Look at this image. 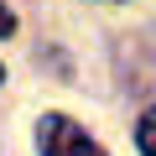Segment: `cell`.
Here are the masks:
<instances>
[{
	"instance_id": "1",
	"label": "cell",
	"mask_w": 156,
	"mask_h": 156,
	"mask_svg": "<svg viewBox=\"0 0 156 156\" xmlns=\"http://www.w3.org/2000/svg\"><path fill=\"white\" fill-rule=\"evenodd\" d=\"M37 146H42V156H109L78 120H68V115H42L37 120Z\"/></svg>"
},
{
	"instance_id": "2",
	"label": "cell",
	"mask_w": 156,
	"mask_h": 156,
	"mask_svg": "<svg viewBox=\"0 0 156 156\" xmlns=\"http://www.w3.org/2000/svg\"><path fill=\"white\" fill-rule=\"evenodd\" d=\"M135 146H140V156H156V109L140 115V125H135Z\"/></svg>"
},
{
	"instance_id": "3",
	"label": "cell",
	"mask_w": 156,
	"mask_h": 156,
	"mask_svg": "<svg viewBox=\"0 0 156 156\" xmlns=\"http://www.w3.org/2000/svg\"><path fill=\"white\" fill-rule=\"evenodd\" d=\"M11 31H16V16H11L5 5H0V37H11Z\"/></svg>"
},
{
	"instance_id": "4",
	"label": "cell",
	"mask_w": 156,
	"mask_h": 156,
	"mask_svg": "<svg viewBox=\"0 0 156 156\" xmlns=\"http://www.w3.org/2000/svg\"><path fill=\"white\" fill-rule=\"evenodd\" d=\"M0 78H5V73H0Z\"/></svg>"
}]
</instances>
